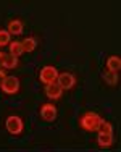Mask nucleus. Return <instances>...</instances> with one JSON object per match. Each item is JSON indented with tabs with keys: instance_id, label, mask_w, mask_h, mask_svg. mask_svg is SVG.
I'll list each match as a JSON object with an SVG mask.
<instances>
[{
	"instance_id": "1",
	"label": "nucleus",
	"mask_w": 121,
	"mask_h": 152,
	"mask_svg": "<svg viewBox=\"0 0 121 152\" xmlns=\"http://www.w3.org/2000/svg\"><path fill=\"white\" fill-rule=\"evenodd\" d=\"M102 118L99 117L97 113H94V112H87V113H84L83 117L79 118V126L84 129V131H97L99 126L102 125Z\"/></svg>"
},
{
	"instance_id": "2",
	"label": "nucleus",
	"mask_w": 121,
	"mask_h": 152,
	"mask_svg": "<svg viewBox=\"0 0 121 152\" xmlns=\"http://www.w3.org/2000/svg\"><path fill=\"white\" fill-rule=\"evenodd\" d=\"M57 78H58V71H57L55 66H44L39 73V79L41 83H44L45 86H50L57 83Z\"/></svg>"
},
{
	"instance_id": "3",
	"label": "nucleus",
	"mask_w": 121,
	"mask_h": 152,
	"mask_svg": "<svg viewBox=\"0 0 121 152\" xmlns=\"http://www.w3.org/2000/svg\"><path fill=\"white\" fill-rule=\"evenodd\" d=\"M5 126H7V131L10 133V134L13 136H18L23 133V120H21L20 117H16V115H12V117L7 118L5 121Z\"/></svg>"
},
{
	"instance_id": "4",
	"label": "nucleus",
	"mask_w": 121,
	"mask_h": 152,
	"mask_svg": "<svg viewBox=\"0 0 121 152\" xmlns=\"http://www.w3.org/2000/svg\"><path fill=\"white\" fill-rule=\"evenodd\" d=\"M0 88H2V91L5 94L13 96V94H16L18 91H20V79H18L16 76H7Z\"/></svg>"
},
{
	"instance_id": "5",
	"label": "nucleus",
	"mask_w": 121,
	"mask_h": 152,
	"mask_svg": "<svg viewBox=\"0 0 121 152\" xmlns=\"http://www.w3.org/2000/svg\"><path fill=\"white\" fill-rule=\"evenodd\" d=\"M57 84L62 89L68 91L74 84H76V78H74L73 73H68V71H63V73H58V78H57Z\"/></svg>"
},
{
	"instance_id": "6",
	"label": "nucleus",
	"mask_w": 121,
	"mask_h": 152,
	"mask_svg": "<svg viewBox=\"0 0 121 152\" xmlns=\"http://www.w3.org/2000/svg\"><path fill=\"white\" fill-rule=\"evenodd\" d=\"M41 118L45 121H53L57 118V108L52 104H44L41 107Z\"/></svg>"
},
{
	"instance_id": "7",
	"label": "nucleus",
	"mask_w": 121,
	"mask_h": 152,
	"mask_svg": "<svg viewBox=\"0 0 121 152\" xmlns=\"http://www.w3.org/2000/svg\"><path fill=\"white\" fill-rule=\"evenodd\" d=\"M62 92H63V89L60 88L57 83L55 84H50V86H45V96H47L50 100L60 99V97H62Z\"/></svg>"
},
{
	"instance_id": "8",
	"label": "nucleus",
	"mask_w": 121,
	"mask_h": 152,
	"mask_svg": "<svg viewBox=\"0 0 121 152\" xmlns=\"http://www.w3.org/2000/svg\"><path fill=\"white\" fill-rule=\"evenodd\" d=\"M121 68V58L116 55H112L108 57V60H107V70L112 71V73H118Z\"/></svg>"
},
{
	"instance_id": "9",
	"label": "nucleus",
	"mask_w": 121,
	"mask_h": 152,
	"mask_svg": "<svg viewBox=\"0 0 121 152\" xmlns=\"http://www.w3.org/2000/svg\"><path fill=\"white\" fill-rule=\"evenodd\" d=\"M8 34L10 36H18V34H21V32H23V21L21 20H12L8 23Z\"/></svg>"
},
{
	"instance_id": "10",
	"label": "nucleus",
	"mask_w": 121,
	"mask_h": 152,
	"mask_svg": "<svg viewBox=\"0 0 121 152\" xmlns=\"http://www.w3.org/2000/svg\"><path fill=\"white\" fill-rule=\"evenodd\" d=\"M24 53V49H23V44H21L20 41H13L12 44H10V55H13V57H20V55H23Z\"/></svg>"
},
{
	"instance_id": "11",
	"label": "nucleus",
	"mask_w": 121,
	"mask_h": 152,
	"mask_svg": "<svg viewBox=\"0 0 121 152\" xmlns=\"http://www.w3.org/2000/svg\"><path fill=\"white\" fill-rule=\"evenodd\" d=\"M97 144L100 147H104V149H107V147H110L113 144V136L112 134H99Z\"/></svg>"
},
{
	"instance_id": "12",
	"label": "nucleus",
	"mask_w": 121,
	"mask_h": 152,
	"mask_svg": "<svg viewBox=\"0 0 121 152\" xmlns=\"http://www.w3.org/2000/svg\"><path fill=\"white\" fill-rule=\"evenodd\" d=\"M102 78H104V81L107 84L110 86H115L118 84V73H112V71H105L104 75H102Z\"/></svg>"
},
{
	"instance_id": "13",
	"label": "nucleus",
	"mask_w": 121,
	"mask_h": 152,
	"mask_svg": "<svg viewBox=\"0 0 121 152\" xmlns=\"http://www.w3.org/2000/svg\"><path fill=\"white\" fill-rule=\"evenodd\" d=\"M21 44H23L24 52H33L36 47H37V41H36V37H26Z\"/></svg>"
},
{
	"instance_id": "14",
	"label": "nucleus",
	"mask_w": 121,
	"mask_h": 152,
	"mask_svg": "<svg viewBox=\"0 0 121 152\" xmlns=\"http://www.w3.org/2000/svg\"><path fill=\"white\" fill-rule=\"evenodd\" d=\"M16 66H18V58L8 53V55L5 57V61H3L2 68H10V70H12V68H16Z\"/></svg>"
},
{
	"instance_id": "15",
	"label": "nucleus",
	"mask_w": 121,
	"mask_h": 152,
	"mask_svg": "<svg viewBox=\"0 0 121 152\" xmlns=\"http://www.w3.org/2000/svg\"><path fill=\"white\" fill-rule=\"evenodd\" d=\"M99 134H112L113 133V126H112V123H108V121H102V125L99 126Z\"/></svg>"
},
{
	"instance_id": "16",
	"label": "nucleus",
	"mask_w": 121,
	"mask_h": 152,
	"mask_svg": "<svg viewBox=\"0 0 121 152\" xmlns=\"http://www.w3.org/2000/svg\"><path fill=\"white\" fill-rule=\"evenodd\" d=\"M8 42H10V34H8V31L0 29V47L7 45Z\"/></svg>"
},
{
	"instance_id": "17",
	"label": "nucleus",
	"mask_w": 121,
	"mask_h": 152,
	"mask_svg": "<svg viewBox=\"0 0 121 152\" xmlns=\"http://www.w3.org/2000/svg\"><path fill=\"white\" fill-rule=\"evenodd\" d=\"M5 78H7V75H5V71L0 68V86H2V83L5 81Z\"/></svg>"
},
{
	"instance_id": "18",
	"label": "nucleus",
	"mask_w": 121,
	"mask_h": 152,
	"mask_svg": "<svg viewBox=\"0 0 121 152\" xmlns=\"http://www.w3.org/2000/svg\"><path fill=\"white\" fill-rule=\"evenodd\" d=\"M5 57H7V53H3V52H0V68L3 66V61H5Z\"/></svg>"
}]
</instances>
